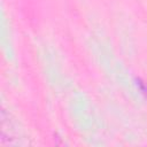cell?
I'll return each mask as SVG.
<instances>
[{
	"mask_svg": "<svg viewBox=\"0 0 147 147\" xmlns=\"http://www.w3.org/2000/svg\"><path fill=\"white\" fill-rule=\"evenodd\" d=\"M137 85H138V87L140 88L141 93L147 98V83H146V82H142V80H140V79H138V80H137Z\"/></svg>",
	"mask_w": 147,
	"mask_h": 147,
	"instance_id": "cell-1",
	"label": "cell"
}]
</instances>
